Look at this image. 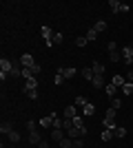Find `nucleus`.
<instances>
[{
	"label": "nucleus",
	"mask_w": 133,
	"mask_h": 148,
	"mask_svg": "<svg viewBox=\"0 0 133 148\" xmlns=\"http://www.w3.org/2000/svg\"><path fill=\"white\" fill-rule=\"evenodd\" d=\"M40 31H42V40H44V44H47V47H53V44H51V40H53V33H56V31L51 29V27H47V25H44Z\"/></svg>",
	"instance_id": "obj_1"
},
{
	"label": "nucleus",
	"mask_w": 133,
	"mask_h": 148,
	"mask_svg": "<svg viewBox=\"0 0 133 148\" xmlns=\"http://www.w3.org/2000/svg\"><path fill=\"white\" fill-rule=\"evenodd\" d=\"M122 60L127 64H133V42H129L124 49H122Z\"/></svg>",
	"instance_id": "obj_2"
},
{
	"label": "nucleus",
	"mask_w": 133,
	"mask_h": 148,
	"mask_svg": "<svg viewBox=\"0 0 133 148\" xmlns=\"http://www.w3.org/2000/svg\"><path fill=\"white\" fill-rule=\"evenodd\" d=\"M11 69H13V60H7V58L0 60V71H2V73H9V75H11Z\"/></svg>",
	"instance_id": "obj_3"
},
{
	"label": "nucleus",
	"mask_w": 133,
	"mask_h": 148,
	"mask_svg": "<svg viewBox=\"0 0 133 148\" xmlns=\"http://www.w3.org/2000/svg\"><path fill=\"white\" fill-rule=\"evenodd\" d=\"M20 64H22L25 69H31L33 64H36V60H33V56H31V53H25V56L20 58Z\"/></svg>",
	"instance_id": "obj_4"
},
{
	"label": "nucleus",
	"mask_w": 133,
	"mask_h": 148,
	"mask_svg": "<svg viewBox=\"0 0 133 148\" xmlns=\"http://www.w3.org/2000/svg\"><path fill=\"white\" fill-rule=\"evenodd\" d=\"M58 73H62L64 77L69 80V77H73V75H76V69H73V66H58Z\"/></svg>",
	"instance_id": "obj_5"
},
{
	"label": "nucleus",
	"mask_w": 133,
	"mask_h": 148,
	"mask_svg": "<svg viewBox=\"0 0 133 148\" xmlns=\"http://www.w3.org/2000/svg\"><path fill=\"white\" fill-rule=\"evenodd\" d=\"M40 126H42V128H53V113L40 119Z\"/></svg>",
	"instance_id": "obj_6"
},
{
	"label": "nucleus",
	"mask_w": 133,
	"mask_h": 148,
	"mask_svg": "<svg viewBox=\"0 0 133 148\" xmlns=\"http://www.w3.org/2000/svg\"><path fill=\"white\" fill-rule=\"evenodd\" d=\"M64 128H51V137H53V142H62L64 139Z\"/></svg>",
	"instance_id": "obj_7"
},
{
	"label": "nucleus",
	"mask_w": 133,
	"mask_h": 148,
	"mask_svg": "<svg viewBox=\"0 0 133 148\" xmlns=\"http://www.w3.org/2000/svg\"><path fill=\"white\" fill-rule=\"evenodd\" d=\"M76 106H67V108H64V119H73L76 117Z\"/></svg>",
	"instance_id": "obj_8"
},
{
	"label": "nucleus",
	"mask_w": 133,
	"mask_h": 148,
	"mask_svg": "<svg viewBox=\"0 0 133 148\" xmlns=\"http://www.w3.org/2000/svg\"><path fill=\"white\" fill-rule=\"evenodd\" d=\"M91 82H93V86H95V88H104V86H107V84H104V77H102V75H95V77H93Z\"/></svg>",
	"instance_id": "obj_9"
},
{
	"label": "nucleus",
	"mask_w": 133,
	"mask_h": 148,
	"mask_svg": "<svg viewBox=\"0 0 133 148\" xmlns=\"http://www.w3.org/2000/svg\"><path fill=\"white\" fill-rule=\"evenodd\" d=\"M102 126H104L107 130H115L118 128V126H115V119H107V117L102 119Z\"/></svg>",
	"instance_id": "obj_10"
},
{
	"label": "nucleus",
	"mask_w": 133,
	"mask_h": 148,
	"mask_svg": "<svg viewBox=\"0 0 133 148\" xmlns=\"http://www.w3.org/2000/svg\"><path fill=\"white\" fill-rule=\"evenodd\" d=\"M93 73L95 75H104V64H102V62H93Z\"/></svg>",
	"instance_id": "obj_11"
},
{
	"label": "nucleus",
	"mask_w": 133,
	"mask_h": 148,
	"mask_svg": "<svg viewBox=\"0 0 133 148\" xmlns=\"http://www.w3.org/2000/svg\"><path fill=\"white\" fill-rule=\"evenodd\" d=\"M104 91H107V95H109L111 99L118 95V86H113V84H107V86H104Z\"/></svg>",
	"instance_id": "obj_12"
},
{
	"label": "nucleus",
	"mask_w": 133,
	"mask_h": 148,
	"mask_svg": "<svg viewBox=\"0 0 133 148\" xmlns=\"http://www.w3.org/2000/svg\"><path fill=\"white\" fill-rule=\"evenodd\" d=\"M109 7H111V11H113V13H120L122 2H120V0H109Z\"/></svg>",
	"instance_id": "obj_13"
},
{
	"label": "nucleus",
	"mask_w": 133,
	"mask_h": 148,
	"mask_svg": "<svg viewBox=\"0 0 133 148\" xmlns=\"http://www.w3.org/2000/svg\"><path fill=\"white\" fill-rule=\"evenodd\" d=\"M111 84H113V86H118V88H122V86H124V84H127V80H124L122 75H115V77H113V82H111Z\"/></svg>",
	"instance_id": "obj_14"
},
{
	"label": "nucleus",
	"mask_w": 133,
	"mask_h": 148,
	"mask_svg": "<svg viewBox=\"0 0 133 148\" xmlns=\"http://www.w3.org/2000/svg\"><path fill=\"white\" fill-rule=\"evenodd\" d=\"M71 122H73V128H87V126H84V119L80 117V115H76Z\"/></svg>",
	"instance_id": "obj_15"
},
{
	"label": "nucleus",
	"mask_w": 133,
	"mask_h": 148,
	"mask_svg": "<svg viewBox=\"0 0 133 148\" xmlns=\"http://www.w3.org/2000/svg\"><path fill=\"white\" fill-rule=\"evenodd\" d=\"M82 77H84V80H93V77H95V73H93V69H91V66L82 69Z\"/></svg>",
	"instance_id": "obj_16"
},
{
	"label": "nucleus",
	"mask_w": 133,
	"mask_h": 148,
	"mask_svg": "<svg viewBox=\"0 0 133 148\" xmlns=\"http://www.w3.org/2000/svg\"><path fill=\"white\" fill-rule=\"evenodd\" d=\"M29 142H31V144H40V142H42V137L38 135V130H33V133H29Z\"/></svg>",
	"instance_id": "obj_17"
},
{
	"label": "nucleus",
	"mask_w": 133,
	"mask_h": 148,
	"mask_svg": "<svg viewBox=\"0 0 133 148\" xmlns=\"http://www.w3.org/2000/svg\"><path fill=\"white\" fill-rule=\"evenodd\" d=\"M60 144V148H73V139H71V137H64L62 142H58Z\"/></svg>",
	"instance_id": "obj_18"
},
{
	"label": "nucleus",
	"mask_w": 133,
	"mask_h": 148,
	"mask_svg": "<svg viewBox=\"0 0 133 148\" xmlns=\"http://www.w3.org/2000/svg\"><path fill=\"white\" fill-rule=\"evenodd\" d=\"M93 29L98 31V33H102V31L107 29V22H104V20H98V22H95V25H93Z\"/></svg>",
	"instance_id": "obj_19"
},
{
	"label": "nucleus",
	"mask_w": 133,
	"mask_h": 148,
	"mask_svg": "<svg viewBox=\"0 0 133 148\" xmlns=\"http://www.w3.org/2000/svg\"><path fill=\"white\" fill-rule=\"evenodd\" d=\"M95 38H98V31L91 27V29L87 31V40H89V42H95Z\"/></svg>",
	"instance_id": "obj_20"
},
{
	"label": "nucleus",
	"mask_w": 133,
	"mask_h": 148,
	"mask_svg": "<svg viewBox=\"0 0 133 148\" xmlns=\"http://www.w3.org/2000/svg\"><path fill=\"white\" fill-rule=\"evenodd\" d=\"M25 95H27L29 99H36V97H38V91H36V88H27V86H25Z\"/></svg>",
	"instance_id": "obj_21"
},
{
	"label": "nucleus",
	"mask_w": 133,
	"mask_h": 148,
	"mask_svg": "<svg viewBox=\"0 0 133 148\" xmlns=\"http://www.w3.org/2000/svg\"><path fill=\"white\" fill-rule=\"evenodd\" d=\"M100 137H102V142H111V137H113V130H107V128H104Z\"/></svg>",
	"instance_id": "obj_22"
},
{
	"label": "nucleus",
	"mask_w": 133,
	"mask_h": 148,
	"mask_svg": "<svg viewBox=\"0 0 133 148\" xmlns=\"http://www.w3.org/2000/svg\"><path fill=\"white\" fill-rule=\"evenodd\" d=\"M62 40H64V36L60 33V31H56V33H53V40H51V44H60Z\"/></svg>",
	"instance_id": "obj_23"
},
{
	"label": "nucleus",
	"mask_w": 133,
	"mask_h": 148,
	"mask_svg": "<svg viewBox=\"0 0 133 148\" xmlns=\"http://www.w3.org/2000/svg\"><path fill=\"white\" fill-rule=\"evenodd\" d=\"M0 130H2V133H7V135H9V133H11V130H13L11 122H2V126H0Z\"/></svg>",
	"instance_id": "obj_24"
},
{
	"label": "nucleus",
	"mask_w": 133,
	"mask_h": 148,
	"mask_svg": "<svg viewBox=\"0 0 133 148\" xmlns=\"http://www.w3.org/2000/svg\"><path fill=\"white\" fill-rule=\"evenodd\" d=\"M64 80H67V77H64L62 73H56V77H53V82H56V86H62V84H64Z\"/></svg>",
	"instance_id": "obj_25"
},
{
	"label": "nucleus",
	"mask_w": 133,
	"mask_h": 148,
	"mask_svg": "<svg viewBox=\"0 0 133 148\" xmlns=\"http://www.w3.org/2000/svg\"><path fill=\"white\" fill-rule=\"evenodd\" d=\"M76 104H78V106H82V108H84V106H87L89 102H87V97H84V95H76Z\"/></svg>",
	"instance_id": "obj_26"
},
{
	"label": "nucleus",
	"mask_w": 133,
	"mask_h": 148,
	"mask_svg": "<svg viewBox=\"0 0 133 148\" xmlns=\"http://www.w3.org/2000/svg\"><path fill=\"white\" fill-rule=\"evenodd\" d=\"M25 86H27V88H36V86H38V77H29Z\"/></svg>",
	"instance_id": "obj_27"
},
{
	"label": "nucleus",
	"mask_w": 133,
	"mask_h": 148,
	"mask_svg": "<svg viewBox=\"0 0 133 148\" xmlns=\"http://www.w3.org/2000/svg\"><path fill=\"white\" fill-rule=\"evenodd\" d=\"M82 111H84V115H93V113H95V106H93V104H91V102H89V104H87V106H84Z\"/></svg>",
	"instance_id": "obj_28"
},
{
	"label": "nucleus",
	"mask_w": 133,
	"mask_h": 148,
	"mask_svg": "<svg viewBox=\"0 0 133 148\" xmlns=\"http://www.w3.org/2000/svg\"><path fill=\"white\" fill-rule=\"evenodd\" d=\"M122 93H124V95H131V93H133V84H131V82H127V84L122 86Z\"/></svg>",
	"instance_id": "obj_29"
},
{
	"label": "nucleus",
	"mask_w": 133,
	"mask_h": 148,
	"mask_svg": "<svg viewBox=\"0 0 133 148\" xmlns=\"http://www.w3.org/2000/svg\"><path fill=\"white\" fill-rule=\"evenodd\" d=\"M120 106H122V99H120V97H113V99H111V108H115V111H118Z\"/></svg>",
	"instance_id": "obj_30"
},
{
	"label": "nucleus",
	"mask_w": 133,
	"mask_h": 148,
	"mask_svg": "<svg viewBox=\"0 0 133 148\" xmlns=\"http://www.w3.org/2000/svg\"><path fill=\"white\" fill-rule=\"evenodd\" d=\"M113 135H115V137H124V135H127V128H122V126H118V128L113 130Z\"/></svg>",
	"instance_id": "obj_31"
},
{
	"label": "nucleus",
	"mask_w": 133,
	"mask_h": 148,
	"mask_svg": "<svg viewBox=\"0 0 133 148\" xmlns=\"http://www.w3.org/2000/svg\"><path fill=\"white\" fill-rule=\"evenodd\" d=\"M76 44H78V47H84V44H89L87 36H80V38H76Z\"/></svg>",
	"instance_id": "obj_32"
},
{
	"label": "nucleus",
	"mask_w": 133,
	"mask_h": 148,
	"mask_svg": "<svg viewBox=\"0 0 133 148\" xmlns=\"http://www.w3.org/2000/svg\"><path fill=\"white\" fill-rule=\"evenodd\" d=\"M9 139H11L13 144H16V142H20V133H16V130H11V133H9Z\"/></svg>",
	"instance_id": "obj_33"
},
{
	"label": "nucleus",
	"mask_w": 133,
	"mask_h": 148,
	"mask_svg": "<svg viewBox=\"0 0 133 148\" xmlns=\"http://www.w3.org/2000/svg\"><path fill=\"white\" fill-rule=\"evenodd\" d=\"M115 115H118V111H115V108H109L104 117H107V119H115Z\"/></svg>",
	"instance_id": "obj_34"
},
{
	"label": "nucleus",
	"mask_w": 133,
	"mask_h": 148,
	"mask_svg": "<svg viewBox=\"0 0 133 148\" xmlns=\"http://www.w3.org/2000/svg\"><path fill=\"white\" fill-rule=\"evenodd\" d=\"M120 60H122V53L113 51V53H111V62H120Z\"/></svg>",
	"instance_id": "obj_35"
},
{
	"label": "nucleus",
	"mask_w": 133,
	"mask_h": 148,
	"mask_svg": "<svg viewBox=\"0 0 133 148\" xmlns=\"http://www.w3.org/2000/svg\"><path fill=\"white\" fill-rule=\"evenodd\" d=\"M27 130H29V133H33V130H36V122H33V119H29V122H27Z\"/></svg>",
	"instance_id": "obj_36"
},
{
	"label": "nucleus",
	"mask_w": 133,
	"mask_h": 148,
	"mask_svg": "<svg viewBox=\"0 0 133 148\" xmlns=\"http://www.w3.org/2000/svg\"><path fill=\"white\" fill-rule=\"evenodd\" d=\"M40 71H42V69H40V64L36 62V64L31 66V73H33V75H40Z\"/></svg>",
	"instance_id": "obj_37"
},
{
	"label": "nucleus",
	"mask_w": 133,
	"mask_h": 148,
	"mask_svg": "<svg viewBox=\"0 0 133 148\" xmlns=\"http://www.w3.org/2000/svg\"><path fill=\"white\" fill-rule=\"evenodd\" d=\"M73 146H78V148H84V139H82V137H78V139H73Z\"/></svg>",
	"instance_id": "obj_38"
},
{
	"label": "nucleus",
	"mask_w": 133,
	"mask_h": 148,
	"mask_svg": "<svg viewBox=\"0 0 133 148\" xmlns=\"http://www.w3.org/2000/svg\"><path fill=\"white\" fill-rule=\"evenodd\" d=\"M129 9H131V7H129V5H124V2H122V7H120V13H129Z\"/></svg>",
	"instance_id": "obj_39"
},
{
	"label": "nucleus",
	"mask_w": 133,
	"mask_h": 148,
	"mask_svg": "<svg viewBox=\"0 0 133 148\" xmlns=\"http://www.w3.org/2000/svg\"><path fill=\"white\" fill-rule=\"evenodd\" d=\"M124 80H127V82H131V84H133V71H129V75L124 77Z\"/></svg>",
	"instance_id": "obj_40"
},
{
	"label": "nucleus",
	"mask_w": 133,
	"mask_h": 148,
	"mask_svg": "<svg viewBox=\"0 0 133 148\" xmlns=\"http://www.w3.org/2000/svg\"><path fill=\"white\" fill-rule=\"evenodd\" d=\"M38 146H40V148H49V144H47V142H44V139H42V142H40Z\"/></svg>",
	"instance_id": "obj_41"
},
{
	"label": "nucleus",
	"mask_w": 133,
	"mask_h": 148,
	"mask_svg": "<svg viewBox=\"0 0 133 148\" xmlns=\"http://www.w3.org/2000/svg\"><path fill=\"white\" fill-rule=\"evenodd\" d=\"M73 148H78V146H73Z\"/></svg>",
	"instance_id": "obj_42"
}]
</instances>
